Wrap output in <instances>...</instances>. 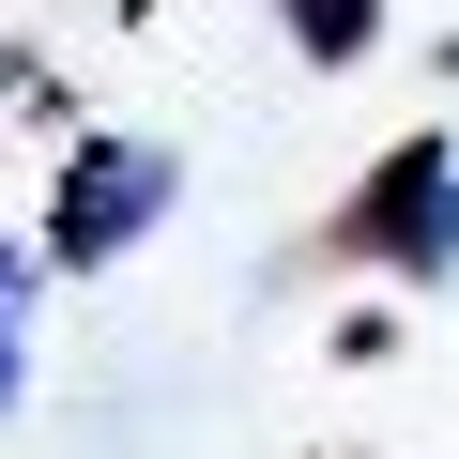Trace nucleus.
Wrapping results in <instances>:
<instances>
[{
  "instance_id": "423d86ee",
  "label": "nucleus",
  "mask_w": 459,
  "mask_h": 459,
  "mask_svg": "<svg viewBox=\"0 0 459 459\" xmlns=\"http://www.w3.org/2000/svg\"><path fill=\"white\" fill-rule=\"evenodd\" d=\"M444 77H459V31H444Z\"/></svg>"
},
{
  "instance_id": "20e7f679",
  "label": "nucleus",
  "mask_w": 459,
  "mask_h": 459,
  "mask_svg": "<svg viewBox=\"0 0 459 459\" xmlns=\"http://www.w3.org/2000/svg\"><path fill=\"white\" fill-rule=\"evenodd\" d=\"M31 291H47V261H31V230H0V337H31Z\"/></svg>"
},
{
  "instance_id": "f03ea898",
  "label": "nucleus",
  "mask_w": 459,
  "mask_h": 459,
  "mask_svg": "<svg viewBox=\"0 0 459 459\" xmlns=\"http://www.w3.org/2000/svg\"><path fill=\"white\" fill-rule=\"evenodd\" d=\"M169 199H184V153H169V138H77V153H62V184H47L31 261H47V276H108Z\"/></svg>"
},
{
  "instance_id": "39448f33",
  "label": "nucleus",
  "mask_w": 459,
  "mask_h": 459,
  "mask_svg": "<svg viewBox=\"0 0 459 459\" xmlns=\"http://www.w3.org/2000/svg\"><path fill=\"white\" fill-rule=\"evenodd\" d=\"M16 383H31V337H0V413H16Z\"/></svg>"
},
{
  "instance_id": "f257e3e1",
  "label": "nucleus",
  "mask_w": 459,
  "mask_h": 459,
  "mask_svg": "<svg viewBox=\"0 0 459 459\" xmlns=\"http://www.w3.org/2000/svg\"><path fill=\"white\" fill-rule=\"evenodd\" d=\"M337 261H368V276H398V291H444L459 276V138L429 123V138H398L352 199H337V230H322Z\"/></svg>"
},
{
  "instance_id": "7ed1b4c3",
  "label": "nucleus",
  "mask_w": 459,
  "mask_h": 459,
  "mask_svg": "<svg viewBox=\"0 0 459 459\" xmlns=\"http://www.w3.org/2000/svg\"><path fill=\"white\" fill-rule=\"evenodd\" d=\"M383 16H398V0H276V31H291V62H322V77H352V62L383 47Z\"/></svg>"
}]
</instances>
